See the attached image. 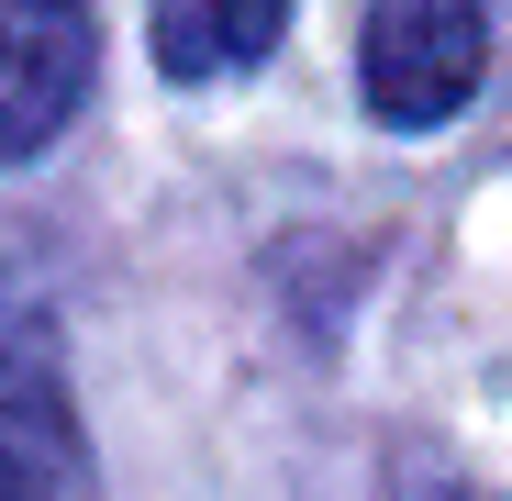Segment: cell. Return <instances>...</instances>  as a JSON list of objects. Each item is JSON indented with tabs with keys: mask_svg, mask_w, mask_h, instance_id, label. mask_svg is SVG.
<instances>
[{
	"mask_svg": "<svg viewBox=\"0 0 512 501\" xmlns=\"http://www.w3.org/2000/svg\"><path fill=\"white\" fill-rule=\"evenodd\" d=\"M101 78L90 0H0V156H45Z\"/></svg>",
	"mask_w": 512,
	"mask_h": 501,
	"instance_id": "7a4b0ae2",
	"label": "cell"
},
{
	"mask_svg": "<svg viewBox=\"0 0 512 501\" xmlns=\"http://www.w3.org/2000/svg\"><path fill=\"white\" fill-rule=\"evenodd\" d=\"M490 67V0H368L357 23V101L390 134H435L479 101Z\"/></svg>",
	"mask_w": 512,
	"mask_h": 501,
	"instance_id": "6da1fadb",
	"label": "cell"
},
{
	"mask_svg": "<svg viewBox=\"0 0 512 501\" xmlns=\"http://www.w3.org/2000/svg\"><path fill=\"white\" fill-rule=\"evenodd\" d=\"M167 78H234L290 34V0H145Z\"/></svg>",
	"mask_w": 512,
	"mask_h": 501,
	"instance_id": "277c9868",
	"label": "cell"
},
{
	"mask_svg": "<svg viewBox=\"0 0 512 501\" xmlns=\"http://www.w3.org/2000/svg\"><path fill=\"white\" fill-rule=\"evenodd\" d=\"M78 490V412L45 346H0V501H67Z\"/></svg>",
	"mask_w": 512,
	"mask_h": 501,
	"instance_id": "3957f363",
	"label": "cell"
}]
</instances>
